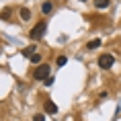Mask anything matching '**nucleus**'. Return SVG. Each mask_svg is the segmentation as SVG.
Wrapping results in <instances>:
<instances>
[{
	"mask_svg": "<svg viewBox=\"0 0 121 121\" xmlns=\"http://www.w3.org/2000/svg\"><path fill=\"white\" fill-rule=\"evenodd\" d=\"M113 64H115V57L111 56V53H101V56H99V68L109 70Z\"/></svg>",
	"mask_w": 121,
	"mask_h": 121,
	"instance_id": "obj_3",
	"label": "nucleus"
},
{
	"mask_svg": "<svg viewBox=\"0 0 121 121\" xmlns=\"http://www.w3.org/2000/svg\"><path fill=\"white\" fill-rule=\"evenodd\" d=\"M99 45H101V39H95V41H90V43L86 45V49H90V51H92V49H96Z\"/></svg>",
	"mask_w": 121,
	"mask_h": 121,
	"instance_id": "obj_9",
	"label": "nucleus"
},
{
	"mask_svg": "<svg viewBox=\"0 0 121 121\" xmlns=\"http://www.w3.org/2000/svg\"><path fill=\"white\" fill-rule=\"evenodd\" d=\"M45 29H47L45 21H39L37 25L31 29V33H29V35H31V39H35V41H37V39H41V37H43V33H45Z\"/></svg>",
	"mask_w": 121,
	"mask_h": 121,
	"instance_id": "obj_2",
	"label": "nucleus"
},
{
	"mask_svg": "<svg viewBox=\"0 0 121 121\" xmlns=\"http://www.w3.org/2000/svg\"><path fill=\"white\" fill-rule=\"evenodd\" d=\"M92 4H95L96 8H109L111 6V0H95Z\"/></svg>",
	"mask_w": 121,
	"mask_h": 121,
	"instance_id": "obj_5",
	"label": "nucleus"
},
{
	"mask_svg": "<svg viewBox=\"0 0 121 121\" xmlns=\"http://www.w3.org/2000/svg\"><path fill=\"white\" fill-rule=\"evenodd\" d=\"M21 19L29 21V19H31V10H29V8H21Z\"/></svg>",
	"mask_w": 121,
	"mask_h": 121,
	"instance_id": "obj_7",
	"label": "nucleus"
},
{
	"mask_svg": "<svg viewBox=\"0 0 121 121\" xmlns=\"http://www.w3.org/2000/svg\"><path fill=\"white\" fill-rule=\"evenodd\" d=\"M33 53H35V45H31V47H27V49H23V56H29V57H31L33 56Z\"/></svg>",
	"mask_w": 121,
	"mask_h": 121,
	"instance_id": "obj_11",
	"label": "nucleus"
},
{
	"mask_svg": "<svg viewBox=\"0 0 121 121\" xmlns=\"http://www.w3.org/2000/svg\"><path fill=\"white\" fill-rule=\"evenodd\" d=\"M39 62H41V53H39V51H35V53L31 56V64H39Z\"/></svg>",
	"mask_w": 121,
	"mask_h": 121,
	"instance_id": "obj_10",
	"label": "nucleus"
},
{
	"mask_svg": "<svg viewBox=\"0 0 121 121\" xmlns=\"http://www.w3.org/2000/svg\"><path fill=\"white\" fill-rule=\"evenodd\" d=\"M45 113L56 115V113H57V105H56L53 101H45Z\"/></svg>",
	"mask_w": 121,
	"mask_h": 121,
	"instance_id": "obj_4",
	"label": "nucleus"
},
{
	"mask_svg": "<svg viewBox=\"0 0 121 121\" xmlns=\"http://www.w3.org/2000/svg\"><path fill=\"white\" fill-rule=\"evenodd\" d=\"M66 62H68V57H66V56H57L56 66H57V68H62V66H66Z\"/></svg>",
	"mask_w": 121,
	"mask_h": 121,
	"instance_id": "obj_8",
	"label": "nucleus"
},
{
	"mask_svg": "<svg viewBox=\"0 0 121 121\" xmlns=\"http://www.w3.org/2000/svg\"><path fill=\"white\" fill-rule=\"evenodd\" d=\"M51 10H53V4H51L49 0H47V2H43V4H41V13H43V14H49Z\"/></svg>",
	"mask_w": 121,
	"mask_h": 121,
	"instance_id": "obj_6",
	"label": "nucleus"
},
{
	"mask_svg": "<svg viewBox=\"0 0 121 121\" xmlns=\"http://www.w3.org/2000/svg\"><path fill=\"white\" fill-rule=\"evenodd\" d=\"M33 121H45V115H43V113H37V115H33Z\"/></svg>",
	"mask_w": 121,
	"mask_h": 121,
	"instance_id": "obj_12",
	"label": "nucleus"
},
{
	"mask_svg": "<svg viewBox=\"0 0 121 121\" xmlns=\"http://www.w3.org/2000/svg\"><path fill=\"white\" fill-rule=\"evenodd\" d=\"M80 2H86V0H80Z\"/></svg>",
	"mask_w": 121,
	"mask_h": 121,
	"instance_id": "obj_13",
	"label": "nucleus"
},
{
	"mask_svg": "<svg viewBox=\"0 0 121 121\" xmlns=\"http://www.w3.org/2000/svg\"><path fill=\"white\" fill-rule=\"evenodd\" d=\"M49 72H51V68L47 64H43V66H39V68H35V70H33V78H35V80H47V78H49Z\"/></svg>",
	"mask_w": 121,
	"mask_h": 121,
	"instance_id": "obj_1",
	"label": "nucleus"
}]
</instances>
